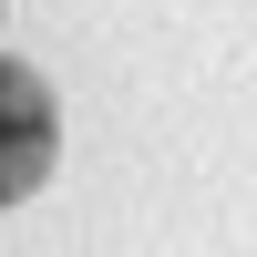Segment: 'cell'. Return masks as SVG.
I'll return each instance as SVG.
<instances>
[{"instance_id": "cell-1", "label": "cell", "mask_w": 257, "mask_h": 257, "mask_svg": "<svg viewBox=\"0 0 257 257\" xmlns=\"http://www.w3.org/2000/svg\"><path fill=\"white\" fill-rule=\"evenodd\" d=\"M52 155H62V103H52V82L21 72V62H0V206L41 196Z\"/></svg>"}]
</instances>
